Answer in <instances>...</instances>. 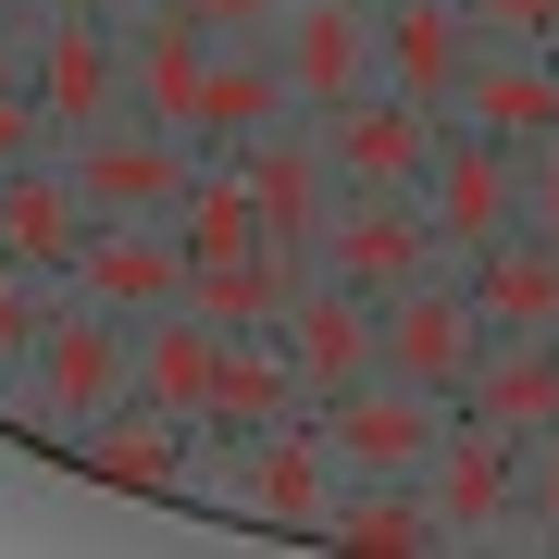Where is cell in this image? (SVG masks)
I'll use <instances>...</instances> for the list:
<instances>
[{
	"label": "cell",
	"mask_w": 559,
	"mask_h": 559,
	"mask_svg": "<svg viewBox=\"0 0 559 559\" xmlns=\"http://www.w3.org/2000/svg\"><path fill=\"white\" fill-rule=\"evenodd\" d=\"M124 360H138V323L100 311V299H75V286H50V311H38V348H25V373L0 385L25 423H50V436H87L112 399H124Z\"/></svg>",
	"instance_id": "6da1fadb"
},
{
	"label": "cell",
	"mask_w": 559,
	"mask_h": 559,
	"mask_svg": "<svg viewBox=\"0 0 559 559\" xmlns=\"http://www.w3.org/2000/svg\"><path fill=\"white\" fill-rule=\"evenodd\" d=\"M187 485H212V498H237L261 522H311V535H323L348 460H336V423H323V411H286V423H261V436H200Z\"/></svg>",
	"instance_id": "7a4b0ae2"
},
{
	"label": "cell",
	"mask_w": 559,
	"mask_h": 559,
	"mask_svg": "<svg viewBox=\"0 0 559 559\" xmlns=\"http://www.w3.org/2000/svg\"><path fill=\"white\" fill-rule=\"evenodd\" d=\"M62 175H75L87 224H175L187 175H200V138H175V124H150V112H112V124H87V138H62Z\"/></svg>",
	"instance_id": "3957f363"
},
{
	"label": "cell",
	"mask_w": 559,
	"mask_h": 559,
	"mask_svg": "<svg viewBox=\"0 0 559 559\" xmlns=\"http://www.w3.org/2000/svg\"><path fill=\"white\" fill-rule=\"evenodd\" d=\"M311 261H323V274H348L360 299H399V286H423V274H460L448 237H436V212H423V187H336Z\"/></svg>",
	"instance_id": "277c9868"
},
{
	"label": "cell",
	"mask_w": 559,
	"mask_h": 559,
	"mask_svg": "<svg viewBox=\"0 0 559 559\" xmlns=\"http://www.w3.org/2000/svg\"><path fill=\"white\" fill-rule=\"evenodd\" d=\"M112 25H124V112H150V124H175V138H200L224 25L200 13V0H124Z\"/></svg>",
	"instance_id": "5b68a950"
},
{
	"label": "cell",
	"mask_w": 559,
	"mask_h": 559,
	"mask_svg": "<svg viewBox=\"0 0 559 559\" xmlns=\"http://www.w3.org/2000/svg\"><path fill=\"white\" fill-rule=\"evenodd\" d=\"M423 510H436L448 547H498L522 522V436H498V423L460 411L436 436V460H423Z\"/></svg>",
	"instance_id": "8992f818"
},
{
	"label": "cell",
	"mask_w": 559,
	"mask_h": 559,
	"mask_svg": "<svg viewBox=\"0 0 559 559\" xmlns=\"http://www.w3.org/2000/svg\"><path fill=\"white\" fill-rule=\"evenodd\" d=\"M274 336H286V360H299L311 411H336L348 385H373V373H385V299H360V286H348V274H323V261H311L299 299H286Z\"/></svg>",
	"instance_id": "52a82bcc"
},
{
	"label": "cell",
	"mask_w": 559,
	"mask_h": 559,
	"mask_svg": "<svg viewBox=\"0 0 559 559\" xmlns=\"http://www.w3.org/2000/svg\"><path fill=\"white\" fill-rule=\"evenodd\" d=\"M25 87H38V112H50V150L87 138V124H112L124 112V25L112 13H50L38 38H25Z\"/></svg>",
	"instance_id": "ba28073f"
},
{
	"label": "cell",
	"mask_w": 559,
	"mask_h": 559,
	"mask_svg": "<svg viewBox=\"0 0 559 559\" xmlns=\"http://www.w3.org/2000/svg\"><path fill=\"white\" fill-rule=\"evenodd\" d=\"M323 423H336V460L360 485H423V460H436V436L460 423V399H436V385H411V373H373Z\"/></svg>",
	"instance_id": "9c48e42d"
},
{
	"label": "cell",
	"mask_w": 559,
	"mask_h": 559,
	"mask_svg": "<svg viewBox=\"0 0 559 559\" xmlns=\"http://www.w3.org/2000/svg\"><path fill=\"white\" fill-rule=\"evenodd\" d=\"M274 62H286V100H299V112H348L360 87L385 75L373 0H286V13H274Z\"/></svg>",
	"instance_id": "30bf717a"
},
{
	"label": "cell",
	"mask_w": 559,
	"mask_h": 559,
	"mask_svg": "<svg viewBox=\"0 0 559 559\" xmlns=\"http://www.w3.org/2000/svg\"><path fill=\"white\" fill-rule=\"evenodd\" d=\"M423 212H436V237H448V261L498 249L510 224H522V150H498V138H473V124H448V138H436V162H423Z\"/></svg>",
	"instance_id": "8fae6325"
},
{
	"label": "cell",
	"mask_w": 559,
	"mask_h": 559,
	"mask_svg": "<svg viewBox=\"0 0 559 559\" xmlns=\"http://www.w3.org/2000/svg\"><path fill=\"white\" fill-rule=\"evenodd\" d=\"M323 124V150H336V187H423V162H436V138H448V112H423V100H399V87H360L348 112H311Z\"/></svg>",
	"instance_id": "7c38bea8"
},
{
	"label": "cell",
	"mask_w": 559,
	"mask_h": 559,
	"mask_svg": "<svg viewBox=\"0 0 559 559\" xmlns=\"http://www.w3.org/2000/svg\"><path fill=\"white\" fill-rule=\"evenodd\" d=\"M373 38H385V87L423 112H460V75L485 62V25L460 0H373Z\"/></svg>",
	"instance_id": "4fadbf2b"
},
{
	"label": "cell",
	"mask_w": 559,
	"mask_h": 559,
	"mask_svg": "<svg viewBox=\"0 0 559 559\" xmlns=\"http://www.w3.org/2000/svg\"><path fill=\"white\" fill-rule=\"evenodd\" d=\"M62 286L100 299V311H124V323H150V311L187 299V237H175V224H87Z\"/></svg>",
	"instance_id": "5bb4252c"
},
{
	"label": "cell",
	"mask_w": 559,
	"mask_h": 559,
	"mask_svg": "<svg viewBox=\"0 0 559 559\" xmlns=\"http://www.w3.org/2000/svg\"><path fill=\"white\" fill-rule=\"evenodd\" d=\"M473 360H485V311H473V286H460V274H423V286L385 299V373L460 399V373H473Z\"/></svg>",
	"instance_id": "9a60e30c"
},
{
	"label": "cell",
	"mask_w": 559,
	"mask_h": 559,
	"mask_svg": "<svg viewBox=\"0 0 559 559\" xmlns=\"http://www.w3.org/2000/svg\"><path fill=\"white\" fill-rule=\"evenodd\" d=\"M299 286H311V249H299V237H249V249L187 261V311H212L224 336H274Z\"/></svg>",
	"instance_id": "2e32d148"
},
{
	"label": "cell",
	"mask_w": 559,
	"mask_h": 559,
	"mask_svg": "<svg viewBox=\"0 0 559 559\" xmlns=\"http://www.w3.org/2000/svg\"><path fill=\"white\" fill-rule=\"evenodd\" d=\"M237 175H249V200L274 237H323V212H336V150H323V124L311 112H286V124H261V138L237 150Z\"/></svg>",
	"instance_id": "e0dca14e"
},
{
	"label": "cell",
	"mask_w": 559,
	"mask_h": 559,
	"mask_svg": "<svg viewBox=\"0 0 559 559\" xmlns=\"http://www.w3.org/2000/svg\"><path fill=\"white\" fill-rule=\"evenodd\" d=\"M75 237H87V200H75V175H62V150L13 162V175H0V261H25L38 286H62L75 274Z\"/></svg>",
	"instance_id": "ac0fdd59"
},
{
	"label": "cell",
	"mask_w": 559,
	"mask_h": 559,
	"mask_svg": "<svg viewBox=\"0 0 559 559\" xmlns=\"http://www.w3.org/2000/svg\"><path fill=\"white\" fill-rule=\"evenodd\" d=\"M448 124H473V138H498V150H547L559 138V50H485L473 75H460Z\"/></svg>",
	"instance_id": "d6986e66"
},
{
	"label": "cell",
	"mask_w": 559,
	"mask_h": 559,
	"mask_svg": "<svg viewBox=\"0 0 559 559\" xmlns=\"http://www.w3.org/2000/svg\"><path fill=\"white\" fill-rule=\"evenodd\" d=\"M460 286H473L485 336H559V237H535V224H510L498 249H473Z\"/></svg>",
	"instance_id": "ffe728a7"
},
{
	"label": "cell",
	"mask_w": 559,
	"mask_h": 559,
	"mask_svg": "<svg viewBox=\"0 0 559 559\" xmlns=\"http://www.w3.org/2000/svg\"><path fill=\"white\" fill-rule=\"evenodd\" d=\"M75 460H87L100 485L162 498V485H187V460H200V423H187V411H150V399H112V411L75 436Z\"/></svg>",
	"instance_id": "44dd1931"
},
{
	"label": "cell",
	"mask_w": 559,
	"mask_h": 559,
	"mask_svg": "<svg viewBox=\"0 0 559 559\" xmlns=\"http://www.w3.org/2000/svg\"><path fill=\"white\" fill-rule=\"evenodd\" d=\"M212 373H224V323L175 299V311H150V323H138L124 399H150V411H187V423H200V411H212Z\"/></svg>",
	"instance_id": "7402d4cb"
},
{
	"label": "cell",
	"mask_w": 559,
	"mask_h": 559,
	"mask_svg": "<svg viewBox=\"0 0 559 559\" xmlns=\"http://www.w3.org/2000/svg\"><path fill=\"white\" fill-rule=\"evenodd\" d=\"M460 411L498 436H547L559 423V336H485V360L460 373Z\"/></svg>",
	"instance_id": "603a6c76"
},
{
	"label": "cell",
	"mask_w": 559,
	"mask_h": 559,
	"mask_svg": "<svg viewBox=\"0 0 559 559\" xmlns=\"http://www.w3.org/2000/svg\"><path fill=\"white\" fill-rule=\"evenodd\" d=\"M286 411H311V385H299V360H286V336H224V373H212L200 436H261V423H286Z\"/></svg>",
	"instance_id": "cb8c5ba5"
},
{
	"label": "cell",
	"mask_w": 559,
	"mask_h": 559,
	"mask_svg": "<svg viewBox=\"0 0 559 559\" xmlns=\"http://www.w3.org/2000/svg\"><path fill=\"white\" fill-rule=\"evenodd\" d=\"M299 100H286V62L274 38H224L212 50V100H200V150H249L261 124H286Z\"/></svg>",
	"instance_id": "d4e9b609"
},
{
	"label": "cell",
	"mask_w": 559,
	"mask_h": 559,
	"mask_svg": "<svg viewBox=\"0 0 559 559\" xmlns=\"http://www.w3.org/2000/svg\"><path fill=\"white\" fill-rule=\"evenodd\" d=\"M323 535H336L348 559H423V547H448L436 535V510H423V485H336V510H323Z\"/></svg>",
	"instance_id": "484cf974"
},
{
	"label": "cell",
	"mask_w": 559,
	"mask_h": 559,
	"mask_svg": "<svg viewBox=\"0 0 559 559\" xmlns=\"http://www.w3.org/2000/svg\"><path fill=\"white\" fill-rule=\"evenodd\" d=\"M175 237H187V261L274 237V224H261V200H249V175H237V150H200V175H187V200H175Z\"/></svg>",
	"instance_id": "4316f807"
},
{
	"label": "cell",
	"mask_w": 559,
	"mask_h": 559,
	"mask_svg": "<svg viewBox=\"0 0 559 559\" xmlns=\"http://www.w3.org/2000/svg\"><path fill=\"white\" fill-rule=\"evenodd\" d=\"M38 311H50V286L25 274V261H0V385H13L25 348H38Z\"/></svg>",
	"instance_id": "83f0119b"
},
{
	"label": "cell",
	"mask_w": 559,
	"mask_h": 559,
	"mask_svg": "<svg viewBox=\"0 0 559 559\" xmlns=\"http://www.w3.org/2000/svg\"><path fill=\"white\" fill-rule=\"evenodd\" d=\"M485 25V50H559V0H460Z\"/></svg>",
	"instance_id": "f1b7e54d"
},
{
	"label": "cell",
	"mask_w": 559,
	"mask_h": 559,
	"mask_svg": "<svg viewBox=\"0 0 559 559\" xmlns=\"http://www.w3.org/2000/svg\"><path fill=\"white\" fill-rule=\"evenodd\" d=\"M522 535L559 547V423H547V436H522Z\"/></svg>",
	"instance_id": "f546056e"
},
{
	"label": "cell",
	"mask_w": 559,
	"mask_h": 559,
	"mask_svg": "<svg viewBox=\"0 0 559 559\" xmlns=\"http://www.w3.org/2000/svg\"><path fill=\"white\" fill-rule=\"evenodd\" d=\"M50 150V112H38V87L25 75H0V175H13V162H38Z\"/></svg>",
	"instance_id": "4dcf8cb0"
},
{
	"label": "cell",
	"mask_w": 559,
	"mask_h": 559,
	"mask_svg": "<svg viewBox=\"0 0 559 559\" xmlns=\"http://www.w3.org/2000/svg\"><path fill=\"white\" fill-rule=\"evenodd\" d=\"M522 224H535V237H559V138L522 150Z\"/></svg>",
	"instance_id": "1f68e13d"
},
{
	"label": "cell",
	"mask_w": 559,
	"mask_h": 559,
	"mask_svg": "<svg viewBox=\"0 0 559 559\" xmlns=\"http://www.w3.org/2000/svg\"><path fill=\"white\" fill-rule=\"evenodd\" d=\"M200 13L224 25V38H274V13H286V0H200Z\"/></svg>",
	"instance_id": "d6a6232c"
},
{
	"label": "cell",
	"mask_w": 559,
	"mask_h": 559,
	"mask_svg": "<svg viewBox=\"0 0 559 559\" xmlns=\"http://www.w3.org/2000/svg\"><path fill=\"white\" fill-rule=\"evenodd\" d=\"M25 13H38V25H50V13H124V0H25Z\"/></svg>",
	"instance_id": "836d02e7"
},
{
	"label": "cell",
	"mask_w": 559,
	"mask_h": 559,
	"mask_svg": "<svg viewBox=\"0 0 559 559\" xmlns=\"http://www.w3.org/2000/svg\"><path fill=\"white\" fill-rule=\"evenodd\" d=\"M0 13H13V0H0Z\"/></svg>",
	"instance_id": "e575fe53"
}]
</instances>
